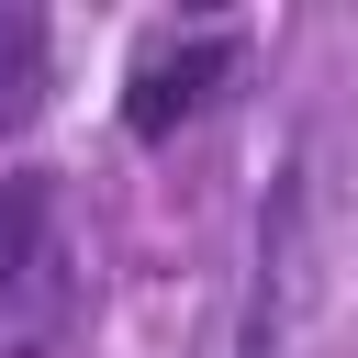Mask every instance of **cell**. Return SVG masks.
Returning a JSON list of instances; mask_svg holds the SVG:
<instances>
[{
	"instance_id": "cell-2",
	"label": "cell",
	"mask_w": 358,
	"mask_h": 358,
	"mask_svg": "<svg viewBox=\"0 0 358 358\" xmlns=\"http://www.w3.org/2000/svg\"><path fill=\"white\" fill-rule=\"evenodd\" d=\"M291 213H302V190L280 179V201H268V224H257V291H246V336H235V358H268V336H280V257H291Z\"/></svg>"
},
{
	"instance_id": "cell-3",
	"label": "cell",
	"mask_w": 358,
	"mask_h": 358,
	"mask_svg": "<svg viewBox=\"0 0 358 358\" xmlns=\"http://www.w3.org/2000/svg\"><path fill=\"white\" fill-rule=\"evenodd\" d=\"M34 101H45V22L34 11H0V134L34 123Z\"/></svg>"
},
{
	"instance_id": "cell-1",
	"label": "cell",
	"mask_w": 358,
	"mask_h": 358,
	"mask_svg": "<svg viewBox=\"0 0 358 358\" xmlns=\"http://www.w3.org/2000/svg\"><path fill=\"white\" fill-rule=\"evenodd\" d=\"M235 56H246L235 34H179V45H157V56L134 67V90H123V134H134V145H168V134L235 78Z\"/></svg>"
},
{
	"instance_id": "cell-4",
	"label": "cell",
	"mask_w": 358,
	"mask_h": 358,
	"mask_svg": "<svg viewBox=\"0 0 358 358\" xmlns=\"http://www.w3.org/2000/svg\"><path fill=\"white\" fill-rule=\"evenodd\" d=\"M34 246H45V179H0V302L22 291Z\"/></svg>"
}]
</instances>
